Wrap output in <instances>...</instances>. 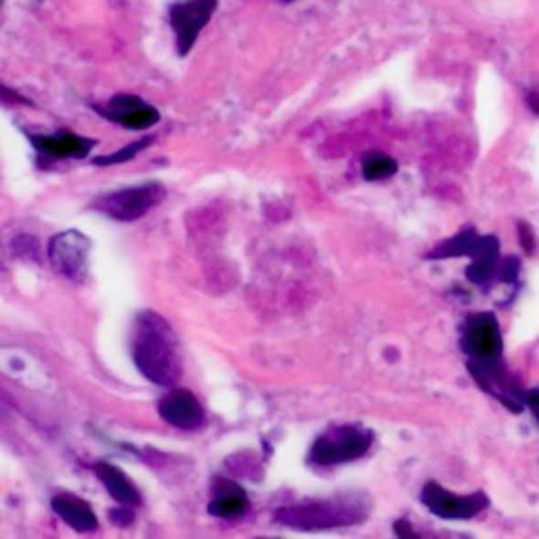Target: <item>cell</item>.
Returning a JSON list of instances; mask_svg holds the SVG:
<instances>
[{"instance_id":"obj_17","label":"cell","mask_w":539,"mask_h":539,"mask_svg":"<svg viewBox=\"0 0 539 539\" xmlns=\"http://www.w3.org/2000/svg\"><path fill=\"white\" fill-rule=\"evenodd\" d=\"M398 171V163L394 158L379 154V152H369L363 156V177L367 182H382V179L392 177Z\"/></svg>"},{"instance_id":"obj_16","label":"cell","mask_w":539,"mask_h":539,"mask_svg":"<svg viewBox=\"0 0 539 539\" xmlns=\"http://www.w3.org/2000/svg\"><path fill=\"white\" fill-rule=\"evenodd\" d=\"M481 238L479 234L474 230H464L460 232L458 237H453L451 240H447V243H442L440 247L434 248L432 253H428L426 258L428 259H447V258H461V255H472L476 253V248L481 245Z\"/></svg>"},{"instance_id":"obj_20","label":"cell","mask_w":539,"mask_h":539,"mask_svg":"<svg viewBox=\"0 0 539 539\" xmlns=\"http://www.w3.org/2000/svg\"><path fill=\"white\" fill-rule=\"evenodd\" d=\"M497 276H500L503 282H513L518 276V259H514V258L503 259L502 266L497 268Z\"/></svg>"},{"instance_id":"obj_21","label":"cell","mask_w":539,"mask_h":539,"mask_svg":"<svg viewBox=\"0 0 539 539\" xmlns=\"http://www.w3.org/2000/svg\"><path fill=\"white\" fill-rule=\"evenodd\" d=\"M518 232H521V245L527 253H534L535 251V237H534V230H531V226L527 224H521L518 226Z\"/></svg>"},{"instance_id":"obj_14","label":"cell","mask_w":539,"mask_h":539,"mask_svg":"<svg viewBox=\"0 0 539 539\" xmlns=\"http://www.w3.org/2000/svg\"><path fill=\"white\" fill-rule=\"evenodd\" d=\"M93 470L95 474H98V479L103 482V487L108 489V493L112 495L114 502L122 503V506H140V491H137V487L131 482L129 476L124 474L121 468L101 461V464H95Z\"/></svg>"},{"instance_id":"obj_4","label":"cell","mask_w":539,"mask_h":539,"mask_svg":"<svg viewBox=\"0 0 539 539\" xmlns=\"http://www.w3.org/2000/svg\"><path fill=\"white\" fill-rule=\"evenodd\" d=\"M164 195H167L164 185L154 182L137 185V188L110 192V195L95 200L91 206L114 221H135L146 216L150 209H154Z\"/></svg>"},{"instance_id":"obj_23","label":"cell","mask_w":539,"mask_h":539,"mask_svg":"<svg viewBox=\"0 0 539 539\" xmlns=\"http://www.w3.org/2000/svg\"><path fill=\"white\" fill-rule=\"evenodd\" d=\"M394 531H396V535H400V537H405V535H411V537H413V535H416V534H413V531L409 529V524H407L405 521H398V523H396V527H394Z\"/></svg>"},{"instance_id":"obj_2","label":"cell","mask_w":539,"mask_h":539,"mask_svg":"<svg viewBox=\"0 0 539 539\" xmlns=\"http://www.w3.org/2000/svg\"><path fill=\"white\" fill-rule=\"evenodd\" d=\"M369 516V503L356 495L293 503L276 510V523L297 531H321L358 524Z\"/></svg>"},{"instance_id":"obj_8","label":"cell","mask_w":539,"mask_h":539,"mask_svg":"<svg viewBox=\"0 0 539 539\" xmlns=\"http://www.w3.org/2000/svg\"><path fill=\"white\" fill-rule=\"evenodd\" d=\"M421 502L432 514L447 518V521H468V518H474L489 506L485 493L455 495L445 487H440L439 482H428L421 489Z\"/></svg>"},{"instance_id":"obj_11","label":"cell","mask_w":539,"mask_h":539,"mask_svg":"<svg viewBox=\"0 0 539 539\" xmlns=\"http://www.w3.org/2000/svg\"><path fill=\"white\" fill-rule=\"evenodd\" d=\"M27 140L32 142V146L37 148L40 156L51 158V161H59V158H85L89 152L98 142L89 140V137H80L72 133V131H59L55 135H30Z\"/></svg>"},{"instance_id":"obj_19","label":"cell","mask_w":539,"mask_h":539,"mask_svg":"<svg viewBox=\"0 0 539 539\" xmlns=\"http://www.w3.org/2000/svg\"><path fill=\"white\" fill-rule=\"evenodd\" d=\"M133 506H121L119 508H114V510H110L108 513V516H110V521H112L114 524H121V527H129L131 523L135 521V514H133V510H131Z\"/></svg>"},{"instance_id":"obj_24","label":"cell","mask_w":539,"mask_h":539,"mask_svg":"<svg viewBox=\"0 0 539 539\" xmlns=\"http://www.w3.org/2000/svg\"><path fill=\"white\" fill-rule=\"evenodd\" d=\"M282 3H285V5H289V3H295V0H282Z\"/></svg>"},{"instance_id":"obj_6","label":"cell","mask_w":539,"mask_h":539,"mask_svg":"<svg viewBox=\"0 0 539 539\" xmlns=\"http://www.w3.org/2000/svg\"><path fill=\"white\" fill-rule=\"evenodd\" d=\"M217 11V0H177L169 6V24L175 32L177 53L185 58L196 45L198 34Z\"/></svg>"},{"instance_id":"obj_22","label":"cell","mask_w":539,"mask_h":539,"mask_svg":"<svg viewBox=\"0 0 539 539\" xmlns=\"http://www.w3.org/2000/svg\"><path fill=\"white\" fill-rule=\"evenodd\" d=\"M523 400L524 403H527V407L531 411H534V416H535V419L539 421V390H531V392H527L523 396Z\"/></svg>"},{"instance_id":"obj_13","label":"cell","mask_w":539,"mask_h":539,"mask_svg":"<svg viewBox=\"0 0 539 539\" xmlns=\"http://www.w3.org/2000/svg\"><path fill=\"white\" fill-rule=\"evenodd\" d=\"M248 497L237 482L219 479L213 489V500L209 503V514L216 518H238L247 513Z\"/></svg>"},{"instance_id":"obj_9","label":"cell","mask_w":539,"mask_h":539,"mask_svg":"<svg viewBox=\"0 0 539 539\" xmlns=\"http://www.w3.org/2000/svg\"><path fill=\"white\" fill-rule=\"evenodd\" d=\"M93 110L103 119L119 122L131 131H143L161 122V112L142 98H135V95H114L106 108L93 106Z\"/></svg>"},{"instance_id":"obj_5","label":"cell","mask_w":539,"mask_h":539,"mask_svg":"<svg viewBox=\"0 0 539 539\" xmlns=\"http://www.w3.org/2000/svg\"><path fill=\"white\" fill-rule=\"evenodd\" d=\"M461 350L474 365H493L502 361V331L493 314L481 312L470 316L461 333Z\"/></svg>"},{"instance_id":"obj_3","label":"cell","mask_w":539,"mask_h":539,"mask_svg":"<svg viewBox=\"0 0 539 539\" xmlns=\"http://www.w3.org/2000/svg\"><path fill=\"white\" fill-rule=\"evenodd\" d=\"M371 445L373 432L358 426H333L314 440L308 461L319 468L348 464V461L361 460Z\"/></svg>"},{"instance_id":"obj_7","label":"cell","mask_w":539,"mask_h":539,"mask_svg":"<svg viewBox=\"0 0 539 539\" xmlns=\"http://www.w3.org/2000/svg\"><path fill=\"white\" fill-rule=\"evenodd\" d=\"M89 251H91V240L85 234L68 230L51 238L49 261L55 272L66 276L68 280L80 282L89 268Z\"/></svg>"},{"instance_id":"obj_18","label":"cell","mask_w":539,"mask_h":539,"mask_svg":"<svg viewBox=\"0 0 539 539\" xmlns=\"http://www.w3.org/2000/svg\"><path fill=\"white\" fill-rule=\"evenodd\" d=\"M154 142V137H142V140H137L133 143H129V146H124L121 150L112 152V154H106V156H95L93 158V164H98V167H110V164H121V163H127L131 158H135L140 152L146 150L150 143Z\"/></svg>"},{"instance_id":"obj_15","label":"cell","mask_w":539,"mask_h":539,"mask_svg":"<svg viewBox=\"0 0 539 539\" xmlns=\"http://www.w3.org/2000/svg\"><path fill=\"white\" fill-rule=\"evenodd\" d=\"M497 253H500V243H497L495 237H482L481 245L472 255L474 264L468 268V280L474 282V285H487V282L497 274Z\"/></svg>"},{"instance_id":"obj_1","label":"cell","mask_w":539,"mask_h":539,"mask_svg":"<svg viewBox=\"0 0 539 539\" xmlns=\"http://www.w3.org/2000/svg\"><path fill=\"white\" fill-rule=\"evenodd\" d=\"M131 352L137 369L152 384L171 388L182 377L184 365L177 337L161 314L146 310L137 316Z\"/></svg>"},{"instance_id":"obj_12","label":"cell","mask_w":539,"mask_h":539,"mask_svg":"<svg viewBox=\"0 0 539 539\" xmlns=\"http://www.w3.org/2000/svg\"><path fill=\"white\" fill-rule=\"evenodd\" d=\"M51 508L61 521L70 524L79 534H89V531L98 529V516H95L91 506L87 502L79 500V497L58 495L51 500Z\"/></svg>"},{"instance_id":"obj_10","label":"cell","mask_w":539,"mask_h":539,"mask_svg":"<svg viewBox=\"0 0 539 539\" xmlns=\"http://www.w3.org/2000/svg\"><path fill=\"white\" fill-rule=\"evenodd\" d=\"M158 413L179 430H196L205 424V411L198 398L188 390H171L158 400Z\"/></svg>"}]
</instances>
